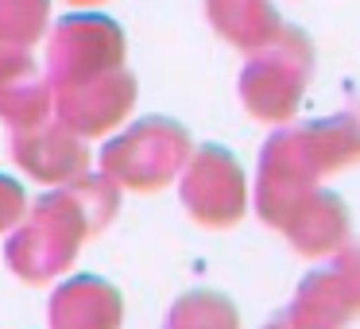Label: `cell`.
Listing matches in <instances>:
<instances>
[{
  "mask_svg": "<svg viewBox=\"0 0 360 329\" xmlns=\"http://www.w3.org/2000/svg\"><path fill=\"white\" fill-rule=\"evenodd\" d=\"M360 159V105H352L341 117L306 120L275 132L259 159L256 179V209L267 225L279 228V221L295 209L302 198L318 190L321 174H333Z\"/></svg>",
  "mask_w": 360,
  "mask_h": 329,
  "instance_id": "6da1fadb",
  "label": "cell"
},
{
  "mask_svg": "<svg viewBox=\"0 0 360 329\" xmlns=\"http://www.w3.org/2000/svg\"><path fill=\"white\" fill-rule=\"evenodd\" d=\"M112 213H117V186L105 174L101 179L82 174L63 190L39 198L32 217L8 240V264L24 279H51L70 264L89 233L105 228Z\"/></svg>",
  "mask_w": 360,
  "mask_h": 329,
  "instance_id": "7a4b0ae2",
  "label": "cell"
},
{
  "mask_svg": "<svg viewBox=\"0 0 360 329\" xmlns=\"http://www.w3.org/2000/svg\"><path fill=\"white\" fill-rule=\"evenodd\" d=\"M314 70V47L298 27H279L271 43L248 55L240 74V101L256 120L283 124L295 117Z\"/></svg>",
  "mask_w": 360,
  "mask_h": 329,
  "instance_id": "3957f363",
  "label": "cell"
},
{
  "mask_svg": "<svg viewBox=\"0 0 360 329\" xmlns=\"http://www.w3.org/2000/svg\"><path fill=\"white\" fill-rule=\"evenodd\" d=\"M190 136L182 124L167 117H148L120 132L117 140L105 143L101 151V174L112 186H132V190H159L182 174L190 159Z\"/></svg>",
  "mask_w": 360,
  "mask_h": 329,
  "instance_id": "277c9868",
  "label": "cell"
},
{
  "mask_svg": "<svg viewBox=\"0 0 360 329\" xmlns=\"http://www.w3.org/2000/svg\"><path fill=\"white\" fill-rule=\"evenodd\" d=\"M120 66H124V35L109 16L82 12V16H66L63 24H55L47 43L51 93L86 86L109 70H120Z\"/></svg>",
  "mask_w": 360,
  "mask_h": 329,
  "instance_id": "5b68a950",
  "label": "cell"
},
{
  "mask_svg": "<svg viewBox=\"0 0 360 329\" xmlns=\"http://www.w3.org/2000/svg\"><path fill=\"white\" fill-rule=\"evenodd\" d=\"M182 202H186L190 217L202 225L221 228L240 221L244 205H248V182H244L240 163L217 143L190 151L186 167H182Z\"/></svg>",
  "mask_w": 360,
  "mask_h": 329,
  "instance_id": "8992f818",
  "label": "cell"
},
{
  "mask_svg": "<svg viewBox=\"0 0 360 329\" xmlns=\"http://www.w3.org/2000/svg\"><path fill=\"white\" fill-rule=\"evenodd\" d=\"M51 97H55V120L70 128L78 140H86V136H101L124 124V117L136 105V78L120 66V70L86 82V86L58 89Z\"/></svg>",
  "mask_w": 360,
  "mask_h": 329,
  "instance_id": "52a82bcc",
  "label": "cell"
},
{
  "mask_svg": "<svg viewBox=\"0 0 360 329\" xmlns=\"http://www.w3.org/2000/svg\"><path fill=\"white\" fill-rule=\"evenodd\" d=\"M12 155L24 167L32 179L39 182H55V186H66V182L82 179L89 163V151L70 128H63L58 120H43L35 128H24V132H12Z\"/></svg>",
  "mask_w": 360,
  "mask_h": 329,
  "instance_id": "ba28073f",
  "label": "cell"
},
{
  "mask_svg": "<svg viewBox=\"0 0 360 329\" xmlns=\"http://www.w3.org/2000/svg\"><path fill=\"white\" fill-rule=\"evenodd\" d=\"M279 228L295 240L298 252H333L337 244L349 236V209L341 205V198L329 190H314L310 198L295 205L287 217L279 221Z\"/></svg>",
  "mask_w": 360,
  "mask_h": 329,
  "instance_id": "9c48e42d",
  "label": "cell"
},
{
  "mask_svg": "<svg viewBox=\"0 0 360 329\" xmlns=\"http://www.w3.org/2000/svg\"><path fill=\"white\" fill-rule=\"evenodd\" d=\"M205 12H210L213 32L248 55L271 43L283 27L271 0H205Z\"/></svg>",
  "mask_w": 360,
  "mask_h": 329,
  "instance_id": "30bf717a",
  "label": "cell"
},
{
  "mask_svg": "<svg viewBox=\"0 0 360 329\" xmlns=\"http://www.w3.org/2000/svg\"><path fill=\"white\" fill-rule=\"evenodd\" d=\"M120 298L109 283L74 279L55 298V329H117Z\"/></svg>",
  "mask_w": 360,
  "mask_h": 329,
  "instance_id": "8fae6325",
  "label": "cell"
},
{
  "mask_svg": "<svg viewBox=\"0 0 360 329\" xmlns=\"http://www.w3.org/2000/svg\"><path fill=\"white\" fill-rule=\"evenodd\" d=\"M51 112H55V97H51V82L39 66H27V70L12 74L8 82H0V120L12 132L43 124V120H51Z\"/></svg>",
  "mask_w": 360,
  "mask_h": 329,
  "instance_id": "7c38bea8",
  "label": "cell"
},
{
  "mask_svg": "<svg viewBox=\"0 0 360 329\" xmlns=\"http://www.w3.org/2000/svg\"><path fill=\"white\" fill-rule=\"evenodd\" d=\"M51 0H0V39L12 47H32L43 39Z\"/></svg>",
  "mask_w": 360,
  "mask_h": 329,
  "instance_id": "4fadbf2b",
  "label": "cell"
},
{
  "mask_svg": "<svg viewBox=\"0 0 360 329\" xmlns=\"http://www.w3.org/2000/svg\"><path fill=\"white\" fill-rule=\"evenodd\" d=\"M174 329H236V314L217 295H190L174 310Z\"/></svg>",
  "mask_w": 360,
  "mask_h": 329,
  "instance_id": "5bb4252c",
  "label": "cell"
},
{
  "mask_svg": "<svg viewBox=\"0 0 360 329\" xmlns=\"http://www.w3.org/2000/svg\"><path fill=\"white\" fill-rule=\"evenodd\" d=\"M20 213H24V190H20V182L0 174V233L8 225H16Z\"/></svg>",
  "mask_w": 360,
  "mask_h": 329,
  "instance_id": "9a60e30c",
  "label": "cell"
},
{
  "mask_svg": "<svg viewBox=\"0 0 360 329\" xmlns=\"http://www.w3.org/2000/svg\"><path fill=\"white\" fill-rule=\"evenodd\" d=\"M27 66H35V58L27 55L24 47H12V43L0 39V82H8L12 74L27 70Z\"/></svg>",
  "mask_w": 360,
  "mask_h": 329,
  "instance_id": "2e32d148",
  "label": "cell"
},
{
  "mask_svg": "<svg viewBox=\"0 0 360 329\" xmlns=\"http://www.w3.org/2000/svg\"><path fill=\"white\" fill-rule=\"evenodd\" d=\"M70 4H82V8H86V4H101V0H70Z\"/></svg>",
  "mask_w": 360,
  "mask_h": 329,
  "instance_id": "e0dca14e",
  "label": "cell"
},
{
  "mask_svg": "<svg viewBox=\"0 0 360 329\" xmlns=\"http://www.w3.org/2000/svg\"><path fill=\"white\" fill-rule=\"evenodd\" d=\"M271 329H287V321H283V325H271Z\"/></svg>",
  "mask_w": 360,
  "mask_h": 329,
  "instance_id": "ac0fdd59",
  "label": "cell"
}]
</instances>
